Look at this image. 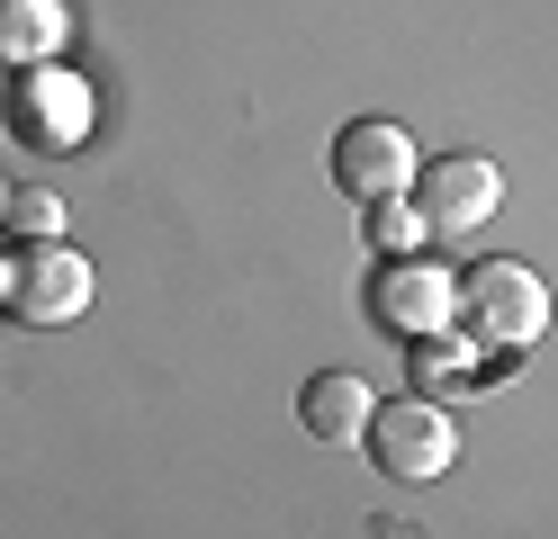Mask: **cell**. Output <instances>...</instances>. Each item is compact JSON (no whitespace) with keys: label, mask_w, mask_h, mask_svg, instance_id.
Segmentation results:
<instances>
[{"label":"cell","mask_w":558,"mask_h":539,"mask_svg":"<svg viewBox=\"0 0 558 539\" xmlns=\"http://www.w3.org/2000/svg\"><path fill=\"white\" fill-rule=\"evenodd\" d=\"M450 323L486 351V359H513V351H532L549 333V287L532 261H469L460 270V306H450Z\"/></svg>","instance_id":"cell-1"},{"label":"cell","mask_w":558,"mask_h":539,"mask_svg":"<svg viewBox=\"0 0 558 539\" xmlns=\"http://www.w3.org/2000/svg\"><path fill=\"white\" fill-rule=\"evenodd\" d=\"M450 306H460V270L433 261V252H378L361 279V315L388 342H433L450 333Z\"/></svg>","instance_id":"cell-2"},{"label":"cell","mask_w":558,"mask_h":539,"mask_svg":"<svg viewBox=\"0 0 558 539\" xmlns=\"http://www.w3.org/2000/svg\"><path fill=\"white\" fill-rule=\"evenodd\" d=\"M369 467L388 486H433L450 458H460V422H450V405H433V395H397V405H378L369 431H361Z\"/></svg>","instance_id":"cell-3"},{"label":"cell","mask_w":558,"mask_h":539,"mask_svg":"<svg viewBox=\"0 0 558 539\" xmlns=\"http://www.w3.org/2000/svg\"><path fill=\"white\" fill-rule=\"evenodd\" d=\"M0 126H10L27 154H73V144H90V82H82L73 63L10 72V90H0Z\"/></svg>","instance_id":"cell-4"},{"label":"cell","mask_w":558,"mask_h":539,"mask_svg":"<svg viewBox=\"0 0 558 539\" xmlns=\"http://www.w3.org/2000/svg\"><path fill=\"white\" fill-rule=\"evenodd\" d=\"M0 306H10L19 323H37V333H54V323H73L90 306V261L63 234L54 243H19L10 252V297Z\"/></svg>","instance_id":"cell-5"},{"label":"cell","mask_w":558,"mask_h":539,"mask_svg":"<svg viewBox=\"0 0 558 539\" xmlns=\"http://www.w3.org/2000/svg\"><path fill=\"white\" fill-rule=\"evenodd\" d=\"M414 216H424V234H477L486 216L505 207V171L486 154H433L424 171H414Z\"/></svg>","instance_id":"cell-6"},{"label":"cell","mask_w":558,"mask_h":539,"mask_svg":"<svg viewBox=\"0 0 558 539\" xmlns=\"http://www.w3.org/2000/svg\"><path fill=\"white\" fill-rule=\"evenodd\" d=\"M414 171H424V154H414V135L397 118H352L333 135V189L342 198H405L414 189Z\"/></svg>","instance_id":"cell-7"},{"label":"cell","mask_w":558,"mask_h":539,"mask_svg":"<svg viewBox=\"0 0 558 539\" xmlns=\"http://www.w3.org/2000/svg\"><path fill=\"white\" fill-rule=\"evenodd\" d=\"M369 414H378V395L352 369H316V378L298 387V422H306V441H325V450H352L361 431H369Z\"/></svg>","instance_id":"cell-8"},{"label":"cell","mask_w":558,"mask_h":539,"mask_svg":"<svg viewBox=\"0 0 558 539\" xmlns=\"http://www.w3.org/2000/svg\"><path fill=\"white\" fill-rule=\"evenodd\" d=\"M63 46H73V10L63 0H0V72L63 63Z\"/></svg>","instance_id":"cell-9"},{"label":"cell","mask_w":558,"mask_h":539,"mask_svg":"<svg viewBox=\"0 0 558 539\" xmlns=\"http://www.w3.org/2000/svg\"><path fill=\"white\" fill-rule=\"evenodd\" d=\"M414 351V395H433V405H450V395H460V387H477L486 378V351L460 333V342H450V333H433V342H405Z\"/></svg>","instance_id":"cell-10"},{"label":"cell","mask_w":558,"mask_h":539,"mask_svg":"<svg viewBox=\"0 0 558 539\" xmlns=\"http://www.w3.org/2000/svg\"><path fill=\"white\" fill-rule=\"evenodd\" d=\"M361 225H369V252H424V216H414V198H369Z\"/></svg>","instance_id":"cell-11"},{"label":"cell","mask_w":558,"mask_h":539,"mask_svg":"<svg viewBox=\"0 0 558 539\" xmlns=\"http://www.w3.org/2000/svg\"><path fill=\"white\" fill-rule=\"evenodd\" d=\"M0 225H19L27 243H54L63 234V198H46V189H10V216Z\"/></svg>","instance_id":"cell-12"},{"label":"cell","mask_w":558,"mask_h":539,"mask_svg":"<svg viewBox=\"0 0 558 539\" xmlns=\"http://www.w3.org/2000/svg\"><path fill=\"white\" fill-rule=\"evenodd\" d=\"M0 297H10V252H0Z\"/></svg>","instance_id":"cell-13"},{"label":"cell","mask_w":558,"mask_h":539,"mask_svg":"<svg viewBox=\"0 0 558 539\" xmlns=\"http://www.w3.org/2000/svg\"><path fill=\"white\" fill-rule=\"evenodd\" d=\"M0 216H10V180H0Z\"/></svg>","instance_id":"cell-14"}]
</instances>
